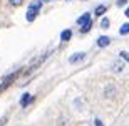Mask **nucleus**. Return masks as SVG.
I'll return each instance as SVG.
<instances>
[{"label": "nucleus", "instance_id": "obj_19", "mask_svg": "<svg viewBox=\"0 0 129 126\" xmlns=\"http://www.w3.org/2000/svg\"><path fill=\"white\" fill-rule=\"evenodd\" d=\"M126 17H129V7H127V10H126Z\"/></svg>", "mask_w": 129, "mask_h": 126}, {"label": "nucleus", "instance_id": "obj_14", "mask_svg": "<svg viewBox=\"0 0 129 126\" xmlns=\"http://www.w3.org/2000/svg\"><path fill=\"white\" fill-rule=\"evenodd\" d=\"M22 2H24V0H10V5H14V7H19V5H22Z\"/></svg>", "mask_w": 129, "mask_h": 126}, {"label": "nucleus", "instance_id": "obj_17", "mask_svg": "<svg viewBox=\"0 0 129 126\" xmlns=\"http://www.w3.org/2000/svg\"><path fill=\"white\" fill-rule=\"evenodd\" d=\"M5 123H7V116H4V118H0V126H4Z\"/></svg>", "mask_w": 129, "mask_h": 126}, {"label": "nucleus", "instance_id": "obj_4", "mask_svg": "<svg viewBox=\"0 0 129 126\" xmlns=\"http://www.w3.org/2000/svg\"><path fill=\"white\" fill-rule=\"evenodd\" d=\"M15 78H17V74H10V76H7V78H5V79H4V83L0 84V91H4L5 87L9 86V84H10V83H12V81H14V79H15Z\"/></svg>", "mask_w": 129, "mask_h": 126}, {"label": "nucleus", "instance_id": "obj_8", "mask_svg": "<svg viewBox=\"0 0 129 126\" xmlns=\"http://www.w3.org/2000/svg\"><path fill=\"white\" fill-rule=\"evenodd\" d=\"M72 37V30L71 29H66L62 30V34H60V40H64V42H67V40Z\"/></svg>", "mask_w": 129, "mask_h": 126}, {"label": "nucleus", "instance_id": "obj_7", "mask_svg": "<svg viewBox=\"0 0 129 126\" xmlns=\"http://www.w3.org/2000/svg\"><path fill=\"white\" fill-rule=\"evenodd\" d=\"M87 22H91V15H89V14H84L82 17H79V19H77V24L81 25V27H82V25H86Z\"/></svg>", "mask_w": 129, "mask_h": 126}, {"label": "nucleus", "instance_id": "obj_6", "mask_svg": "<svg viewBox=\"0 0 129 126\" xmlns=\"http://www.w3.org/2000/svg\"><path fill=\"white\" fill-rule=\"evenodd\" d=\"M114 94H116V87H114V84H109V86L104 89V96H106V97H114Z\"/></svg>", "mask_w": 129, "mask_h": 126}, {"label": "nucleus", "instance_id": "obj_2", "mask_svg": "<svg viewBox=\"0 0 129 126\" xmlns=\"http://www.w3.org/2000/svg\"><path fill=\"white\" fill-rule=\"evenodd\" d=\"M111 69H112V72H122L124 71V61L122 59L114 61V62L111 64Z\"/></svg>", "mask_w": 129, "mask_h": 126}, {"label": "nucleus", "instance_id": "obj_3", "mask_svg": "<svg viewBox=\"0 0 129 126\" xmlns=\"http://www.w3.org/2000/svg\"><path fill=\"white\" fill-rule=\"evenodd\" d=\"M84 57H86V52H76V54H72L71 57H69V62H71V64L81 62V61H82Z\"/></svg>", "mask_w": 129, "mask_h": 126}, {"label": "nucleus", "instance_id": "obj_1", "mask_svg": "<svg viewBox=\"0 0 129 126\" xmlns=\"http://www.w3.org/2000/svg\"><path fill=\"white\" fill-rule=\"evenodd\" d=\"M44 0H37V2H32V4L29 5V10H27V20L29 22H34L35 20V17L39 15V10H40V7H42Z\"/></svg>", "mask_w": 129, "mask_h": 126}, {"label": "nucleus", "instance_id": "obj_18", "mask_svg": "<svg viewBox=\"0 0 129 126\" xmlns=\"http://www.w3.org/2000/svg\"><path fill=\"white\" fill-rule=\"evenodd\" d=\"M126 2H127V0H117V5H119V7H122Z\"/></svg>", "mask_w": 129, "mask_h": 126}, {"label": "nucleus", "instance_id": "obj_9", "mask_svg": "<svg viewBox=\"0 0 129 126\" xmlns=\"http://www.w3.org/2000/svg\"><path fill=\"white\" fill-rule=\"evenodd\" d=\"M30 101H32V96H30L29 92H25L24 96H22V99H20V104H22V106L25 108V106H27V104H29Z\"/></svg>", "mask_w": 129, "mask_h": 126}, {"label": "nucleus", "instance_id": "obj_5", "mask_svg": "<svg viewBox=\"0 0 129 126\" xmlns=\"http://www.w3.org/2000/svg\"><path fill=\"white\" fill-rule=\"evenodd\" d=\"M109 44H111V39L106 37V35H101L99 39H97V45H99V47H107Z\"/></svg>", "mask_w": 129, "mask_h": 126}, {"label": "nucleus", "instance_id": "obj_12", "mask_svg": "<svg viewBox=\"0 0 129 126\" xmlns=\"http://www.w3.org/2000/svg\"><path fill=\"white\" fill-rule=\"evenodd\" d=\"M106 9H107L106 5H99V7L96 9V15H102V14L106 12Z\"/></svg>", "mask_w": 129, "mask_h": 126}, {"label": "nucleus", "instance_id": "obj_11", "mask_svg": "<svg viewBox=\"0 0 129 126\" xmlns=\"http://www.w3.org/2000/svg\"><path fill=\"white\" fill-rule=\"evenodd\" d=\"M91 27H92V22H87L86 25H82V27H81V32H82V34H86V32L91 30Z\"/></svg>", "mask_w": 129, "mask_h": 126}, {"label": "nucleus", "instance_id": "obj_16", "mask_svg": "<svg viewBox=\"0 0 129 126\" xmlns=\"http://www.w3.org/2000/svg\"><path fill=\"white\" fill-rule=\"evenodd\" d=\"M94 126H104L101 119H94Z\"/></svg>", "mask_w": 129, "mask_h": 126}, {"label": "nucleus", "instance_id": "obj_15", "mask_svg": "<svg viewBox=\"0 0 129 126\" xmlns=\"http://www.w3.org/2000/svg\"><path fill=\"white\" fill-rule=\"evenodd\" d=\"M119 56H121V59H124V61H127V62H129V52H124V51H122Z\"/></svg>", "mask_w": 129, "mask_h": 126}, {"label": "nucleus", "instance_id": "obj_10", "mask_svg": "<svg viewBox=\"0 0 129 126\" xmlns=\"http://www.w3.org/2000/svg\"><path fill=\"white\" fill-rule=\"evenodd\" d=\"M119 34H121V35H127V34H129V22H127V24H122V25H121Z\"/></svg>", "mask_w": 129, "mask_h": 126}, {"label": "nucleus", "instance_id": "obj_13", "mask_svg": "<svg viewBox=\"0 0 129 126\" xmlns=\"http://www.w3.org/2000/svg\"><path fill=\"white\" fill-rule=\"evenodd\" d=\"M101 27H102V29H107V27H109V19H102L101 20Z\"/></svg>", "mask_w": 129, "mask_h": 126}]
</instances>
